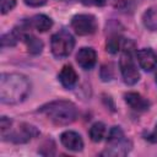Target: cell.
<instances>
[{"label":"cell","mask_w":157,"mask_h":157,"mask_svg":"<svg viewBox=\"0 0 157 157\" xmlns=\"http://www.w3.org/2000/svg\"><path fill=\"white\" fill-rule=\"evenodd\" d=\"M147 141H150V142H152V144H157V124H156V126H155V129L151 131V132H148L147 135H146V137H145Z\"/></svg>","instance_id":"obj_21"},{"label":"cell","mask_w":157,"mask_h":157,"mask_svg":"<svg viewBox=\"0 0 157 157\" xmlns=\"http://www.w3.org/2000/svg\"><path fill=\"white\" fill-rule=\"evenodd\" d=\"M131 147V142L125 137L119 126H113L107 137V148L102 152L105 156H125Z\"/></svg>","instance_id":"obj_4"},{"label":"cell","mask_w":157,"mask_h":157,"mask_svg":"<svg viewBox=\"0 0 157 157\" xmlns=\"http://www.w3.org/2000/svg\"><path fill=\"white\" fill-rule=\"evenodd\" d=\"M39 112L44 114L50 121L56 125L71 124L77 118V108L70 101H53L39 108Z\"/></svg>","instance_id":"obj_2"},{"label":"cell","mask_w":157,"mask_h":157,"mask_svg":"<svg viewBox=\"0 0 157 157\" xmlns=\"http://www.w3.org/2000/svg\"><path fill=\"white\" fill-rule=\"evenodd\" d=\"M104 135H105V125L103 123L97 121V123L92 124V126L90 128V137L93 142L102 141Z\"/></svg>","instance_id":"obj_16"},{"label":"cell","mask_w":157,"mask_h":157,"mask_svg":"<svg viewBox=\"0 0 157 157\" xmlns=\"http://www.w3.org/2000/svg\"><path fill=\"white\" fill-rule=\"evenodd\" d=\"M142 23L150 31H157V6L147 9L142 15Z\"/></svg>","instance_id":"obj_15"},{"label":"cell","mask_w":157,"mask_h":157,"mask_svg":"<svg viewBox=\"0 0 157 157\" xmlns=\"http://www.w3.org/2000/svg\"><path fill=\"white\" fill-rule=\"evenodd\" d=\"M76 61H77V64H78L82 69H85V70H91V69L96 65L97 54H96L94 49L83 47V48H81V49L77 52V54H76Z\"/></svg>","instance_id":"obj_10"},{"label":"cell","mask_w":157,"mask_h":157,"mask_svg":"<svg viewBox=\"0 0 157 157\" xmlns=\"http://www.w3.org/2000/svg\"><path fill=\"white\" fill-rule=\"evenodd\" d=\"M29 25H31V27H33V28L37 29L38 32H47L48 29L52 28L53 21H52V18L48 17L47 15L39 13V15L33 16V17L29 20Z\"/></svg>","instance_id":"obj_14"},{"label":"cell","mask_w":157,"mask_h":157,"mask_svg":"<svg viewBox=\"0 0 157 157\" xmlns=\"http://www.w3.org/2000/svg\"><path fill=\"white\" fill-rule=\"evenodd\" d=\"M77 74L71 65H65L59 72V81L65 88H72L77 82Z\"/></svg>","instance_id":"obj_12"},{"label":"cell","mask_w":157,"mask_h":157,"mask_svg":"<svg viewBox=\"0 0 157 157\" xmlns=\"http://www.w3.org/2000/svg\"><path fill=\"white\" fill-rule=\"evenodd\" d=\"M136 58L140 67L145 71H152L157 66V55L150 48H142L136 52Z\"/></svg>","instance_id":"obj_8"},{"label":"cell","mask_w":157,"mask_h":157,"mask_svg":"<svg viewBox=\"0 0 157 157\" xmlns=\"http://www.w3.org/2000/svg\"><path fill=\"white\" fill-rule=\"evenodd\" d=\"M60 141L63 146L70 151L78 152L83 148V140L78 132L72 130H66L60 135Z\"/></svg>","instance_id":"obj_9"},{"label":"cell","mask_w":157,"mask_h":157,"mask_svg":"<svg viewBox=\"0 0 157 157\" xmlns=\"http://www.w3.org/2000/svg\"><path fill=\"white\" fill-rule=\"evenodd\" d=\"M11 125H12V120L10 118L1 117V119H0V134H1V137L7 134V131L11 128Z\"/></svg>","instance_id":"obj_18"},{"label":"cell","mask_w":157,"mask_h":157,"mask_svg":"<svg viewBox=\"0 0 157 157\" xmlns=\"http://www.w3.org/2000/svg\"><path fill=\"white\" fill-rule=\"evenodd\" d=\"M16 5L15 0H1V13L5 15L9 11H11Z\"/></svg>","instance_id":"obj_19"},{"label":"cell","mask_w":157,"mask_h":157,"mask_svg":"<svg viewBox=\"0 0 157 157\" xmlns=\"http://www.w3.org/2000/svg\"><path fill=\"white\" fill-rule=\"evenodd\" d=\"M75 47V39L72 34L66 29H60L54 33L50 39V49L55 58L63 59L71 54Z\"/></svg>","instance_id":"obj_5"},{"label":"cell","mask_w":157,"mask_h":157,"mask_svg":"<svg viewBox=\"0 0 157 157\" xmlns=\"http://www.w3.org/2000/svg\"><path fill=\"white\" fill-rule=\"evenodd\" d=\"M125 43V39L120 36H113L107 40V50L112 54H117L123 49V45Z\"/></svg>","instance_id":"obj_17"},{"label":"cell","mask_w":157,"mask_h":157,"mask_svg":"<svg viewBox=\"0 0 157 157\" xmlns=\"http://www.w3.org/2000/svg\"><path fill=\"white\" fill-rule=\"evenodd\" d=\"M156 85H157V71H156Z\"/></svg>","instance_id":"obj_23"},{"label":"cell","mask_w":157,"mask_h":157,"mask_svg":"<svg viewBox=\"0 0 157 157\" xmlns=\"http://www.w3.org/2000/svg\"><path fill=\"white\" fill-rule=\"evenodd\" d=\"M23 1L27 6H31V7H38L47 2V0H23Z\"/></svg>","instance_id":"obj_22"},{"label":"cell","mask_w":157,"mask_h":157,"mask_svg":"<svg viewBox=\"0 0 157 157\" xmlns=\"http://www.w3.org/2000/svg\"><path fill=\"white\" fill-rule=\"evenodd\" d=\"M22 40L25 42L26 47H27V50L33 54V55H37V54H40L42 50H43V42L40 39H38L36 36H33L32 33L29 32H26L22 37Z\"/></svg>","instance_id":"obj_13"},{"label":"cell","mask_w":157,"mask_h":157,"mask_svg":"<svg viewBox=\"0 0 157 157\" xmlns=\"http://www.w3.org/2000/svg\"><path fill=\"white\" fill-rule=\"evenodd\" d=\"M78 1L86 6H103L107 2V0H78Z\"/></svg>","instance_id":"obj_20"},{"label":"cell","mask_w":157,"mask_h":157,"mask_svg":"<svg viewBox=\"0 0 157 157\" xmlns=\"http://www.w3.org/2000/svg\"><path fill=\"white\" fill-rule=\"evenodd\" d=\"M124 97H125V102L128 103V105L136 112H145L150 107V102L146 98H144L140 93L128 92Z\"/></svg>","instance_id":"obj_11"},{"label":"cell","mask_w":157,"mask_h":157,"mask_svg":"<svg viewBox=\"0 0 157 157\" xmlns=\"http://www.w3.org/2000/svg\"><path fill=\"white\" fill-rule=\"evenodd\" d=\"M132 49H134V44L130 43L129 45V40L128 42L125 40L123 49H121L123 54L119 61V67H120L123 81L129 86L135 85L140 80V72L132 59Z\"/></svg>","instance_id":"obj_3"},{"label":"cell","mask_w":157,"mask_h":157,"mask_svg":"<svg viewBox=\"0 0 157 157\" xmlns=\"http://www.w3.org/2000/svg\"><path fill=\"white\" fill-rule=\"evenodd\" d=\"M31 83L22 74H1L0 101L5 104H17L29 94Z\"/></svg>","instance_id":"obj_1"},{"label":"cell","mask_w":157,"mask_h":157,"mask_svg":"<svg viewBox=\"0 0 157 157\" xmlns=\"http://www.w3.org/2000/svg\"><path fill=\"white\" fill-rule=\"evenodd\" d=\"M71 27L78 36H88L96 32L97 21L96 17L88 13H78L75 15L71 20Z\"/></svg>","instance_id":"obj_7"},{"label":"cell","mask_w":157,"mask_h":157,"mask_svg":"<svg viewBox=\"0 0 157 157\" xmlns=\"http://www.w3.org/2000/svg\"><path fill=\"white\" fill-rule=\"evenodd\" d=\"M38 134H39V131L37 130L36 126H33L31 124H27V123H21L16 129L10 128L7 134L4 135L1 139L5 140V141L6 140L12 141L15 144H25V142H28L29 140H32Z\"/></svg>","instance_id":"obj_6"}]
</instances>
